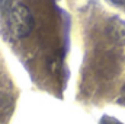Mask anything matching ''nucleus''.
<instances>
[{
  "mask_svg": "<svg viewBox=\"0 0 125 124\" xmlns=\"http://www.w3.org/2000/svg\"><path fill=\"white\" fill-rule=\"evenodd\" d=\"M33 24L35 22H33L31 10L22 3L12 4L6 12V16H4L6 31L13 39H21L28 37L33 28Z\"/></svg>",
  "mask_w": 125,
  "mask_h": 124,
  "instance_id": "obj_1",
  "label": "nucleus"
},
{
  "mask_svg": "<svg viewBox=\"0 0 125 124\" xmlns=\"http://www.w3.org/2000/svg\"><path fill=\"white\" fill-rule=\"evenodd\" d=\"M100 124H122V123L118 121L116 118H112V117H103L100 120Z\"/></svg>",
  "mask_w": 125,
  "mask_h": 124,
  "instance_id": "obj_2",
  "label": "nucleus"
},
{
  "mask_svg": "<svg viewBox=\"0 0 125 124\" xmlns=\"http://www.w3.org/2000/svg\"><path fill=\"white\" fill-rule=\"evenodd\" d=\"M114 4H116V6H124L125 4V0H111Z\"/></svg>",
  "mask_w": 125,
  "mask_h": 124,
  "instance_id": "obj_3",
  "label": "nucleus"
}]
</instances>
